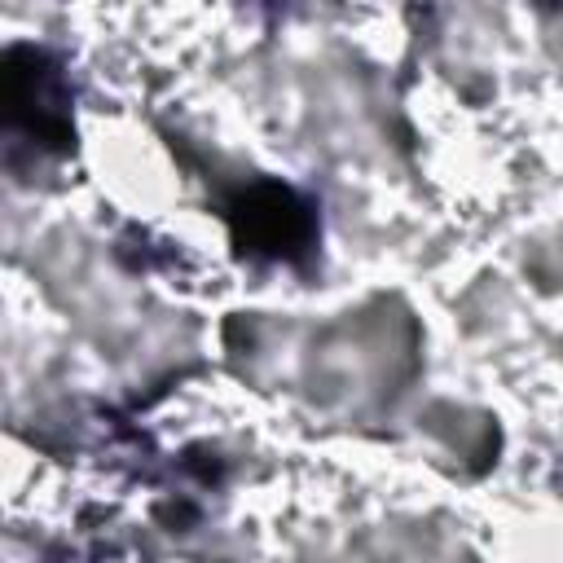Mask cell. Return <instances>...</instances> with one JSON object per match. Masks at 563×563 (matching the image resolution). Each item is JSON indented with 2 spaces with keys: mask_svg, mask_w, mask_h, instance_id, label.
<instances>
[{
  "mask_svg": "<svg viewBox=\"0 0 563 563\" xmlns=\"http://www.w3.org/2000/svg\"><path fill=\"white\" fill-rule=\"evenodd\" d=\"M233 238L260 255H299L312 242V207L286 185H255L242 189L233 211Z\"/></svg>",
  "mask_w": 563,
  "mask_h": 563,
  "instance_id": "cell-1",
  "label": "cell"
},
{
  "mask_svg": "<svg viewBox=\"0 0 563 563\" xmlns=\"http://www.w3.org/2000/svg\"><path fill=\"white\" fill-rule=\"evenodd\" d=\"M4 92H9V114H13V123H22L31 136L70 141V114H66L62 75H57V66H53L44 53H35V48H13V53H9Z\"/></svg>",
  "mask_w": 563,
  "mask_h": 563,
  "instance_id": "cell-2",
  "label": "cell"
}]
</instances>
